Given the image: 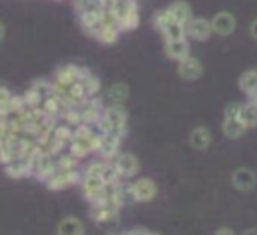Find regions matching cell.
Here are the masks:
<instances>
[{"label": "cell", "mask_w": 257, "mask_h": 235, "mask_svg": "<svg viewBox=\"0 0 257 235\" xmlns=\"http://www.w3.org/2000/svg\"><path fill=\"white\" fill-rule=\"evenodd\" d=\"M14 133H16V131H14L10 125H6V123H0V149H2V147L8 143V139H10Z\"/></svg>", "instance_id": "cell-31"}, {"label": "cell", "mask_w": 257, "mask_h": 235, "mask_svg": "<svg viewBox=\"0 0 257 235\" xmlns=\"http://www.w3.org/2000/svg\"><path fill=\"white\" fill-rule=\"evenodd\" d=\"M12 98V90L8 88V86H4V84H0V106H4L8 100Z\"/></svg>", "instance_id": "cell-33"}, {"label": "cell", "mask_w": 257, "mask_h": 235, "mask_svg": "<svg viewBox=\"0 0 257 235\" xmlns=\"http://www.w3.org/2000/svg\"><path fill=\"white\" fill-rule=\"evenodd\" d=\"M139 24H141V16H139V6L135 4V6L118 20V28H120V32H124V30H135Z\"/></svg>", "instance_id": "cell-27"}, {"label": "cell", "mask_w": 257, "mask_h": 235, "mask_svg": "<svg viewBox=\"0 0 257 235\" xmlns=\"http://www.w3.org/2000/svg\"><path fill=\"white\" fill-rule=\"evenodd\" d=\"M249 32H251V36L257 40V16L253 18V22H251V26H249Z\"/></svg>", "instance_id": "cell-35"}, {"label": "cell", "mask_w": 257, "mask_h": 235, "mask_svg": "<svg viewBox=\"0 0 257 235\" xmlns=\"http://www.w3.org/2000/svg\"><path fill=\"white\" fill-rule=\"evenodd\" d=\"M112 163H114L118 175H120L124 181L135 179V177L139 175V171H141V161H139V157H137L135 153H118V155L112 159Z\"/></svg>", "instance_id": "cell-6"}, {"label": "cell", "mask_w": 257, "mask_h": 235, "mask_svg": "<svg viewBox=\"0 0 257 235\" xmlns=\"http://www.w3.org/2000/svg\"><path fill=\"white\" fill-rule=\"evenodd\" d=\"M159 189L151 177H135L128 181V195L135 203H151L157 197Z\"/></svg>", "instance_id": "cell-4"}, {"label": "cell", "mask_w": 257, "mask_h": 235, "mask_svg": "<svg viewBox=\"0 0 257 235\" xmlns=\"http://www.w3.org/2000/svg\"><path fill=\"white\" fill-rule=\"evenodd\" d=\"M120 143H122L120 137L108 135V133H100V137H98V147H96V155H98L100 159L112 161V159L120 153Z\"/></svg>", "instance_id": "cell-9"}, {"label": "cell", "mask_w": 257, "mask_h": 235, "mask_svg": "<svg viewBox=\"0 0 257 235\" xmlns=\"http://www.w3.org/2000/svg\"><path fill=\"white\" fill-rule=\"evenodd\" d=\"M128 86L124 82H114L108 86L106 90V100H110V104H122L128 98Z\"/></svg>", "instance_id": "cell-24"}, {"label": "cell", "mask_w": 257, "mask_h": 235, "mask_svg": "<svg viewBox=\"0 0 257 235\" xmlns=\"http://www.w3.org/2000/svg\"><path fill=\"white\" fill-rule=\"evenodd\" d=\"M177 72H179V76L183 80H197L203 74V64H201L199 58H195V56L189 54L187 58H183V60L177 62Z\"/></svg>", "instance_id": "cell-13"}, {"label": "cell", "mask_w": 257, "mask_h": 235, "mask_svg": "<svg viewBox=\"0 0 257 235\" xmlns=\"http://www.w3.org/2000/svg\"><path fill=\"white\" fill-rule=\"evenodd\" d=\"M110 235H114V233H110Z\"/></svg>", "instance_id": "cell-40"}, {"label": "cell", "mask_w": 257, "mask_h": 235, "mask_svg": "<svg viewBox=\"0 0 257 235\" xmlns=\"http://www.w3.org/2000/svg\"><path fill=\"white\" fill-rule=\"evenodd\" d=\"M147 235H161V233H151V231H149V233H147Z\"/></svg>", "instance_id": "cell-39"}, {"label": "cell", "mask_w": 257, "mask_h": 235, "mask_svg": "<svg viewBox=\"0 0 257 235\" xmlns=\"http://www.w3.org/2000/svg\"><path fill=\"white\" fill-rule=\"evenodd\" d=\"M98 129L94 125H86V123H80L74 127L72 131V139L68 141V147L66 151L72 153L74 157L78 159H84L92 153H96V147H98Z\"/></svg>", "instance_id": "cell-1"}, {"label": "cell", "mask_w": 257, "mask_h": 235, "mask_svg": "<svg viewBox=\"0 0 257 235\" xmlns=\"http://www.w3.org/2000/svg\"><path fill=\"white\" fill-rule=\"evenodd\" d=\"M80 177H82L80 169H60V167H56V171L44 181V185L50 191H62V189H68L72 185H78Z\"/></svg>", "instance_id": "cell-5"}, {"label": "cell", "mask_w": 257, "mask_h": 235, "mask_svg": "<svg viewBox=\"0 0 257 235\" xmlns=\"http://www.w3.org/2000/svg\"><path fill=\"white\" fill-rule=\"evenodd\" d=\"M118 36H120V28L118 26H108V24H102L100 26V30L94 34V38H96V42H100V44H114L116 40H118Z\"/></svg>", "instance_id": "cell-25"}, {"label": "cell", "mask_w": 257, "mask_h": 235, "mask_svg": "<svg viewBox=\"0 0 257 235\" xmlns=\"http://www.w3.org/2000/svg\"><path fill=\"white\" fill-rule=\"evenodd\" d=\"M171 22V16H169V12H167V8H163V10H159V12H155V16H153V26L161 32L167 24Z\"/></svg>", "instance_id": "cell-30"}, {"label": "cell", "mask_w": 257, "mask_h": 235, "mask_svg": "<svg viewBox=\"0 0 257 235\" xmlns=\"http://www.w3.org/2000/svg\"><path fill=\"white\" fill-rule=\"evenodd\" d=\"M211 28H213V34H217V36H229L237 28V20L231 12L221 10L211 18Z\"/></svg>", "instance_id": "cell-11"}, {"label": "cell", "mask_w": 257, "mask_h": 235, "mask_svg": "<svg viewBox=\"0 0 257 235\" xmlns=\"http://www.w3.org/2000/svg\"><path fill=\"white\" fill-rule=\"evenodd\" d=\"M80 84H82V88H84L86 98L96 96V94H98V90H100V80H98V78H96L88 68H84V74H82V78H80Z\"/></svg>", "instance_id": "cell-26"}, {"label": "cell", "mask_w": 257, "mask_h": 235, "mask_svg": "<svg viewBox=\"0 0 257 235\" xmlns=\"http://www.w3.org/2000/svg\"><path fill=\"white\" fill-rule=\"evenodd\" d=\"M167 12H169L171 20H175V22H179V24H185V26H187V22L193 18V10H191V6H189L185 0H175V2H171V4L167 6Z\"/></svg>", "instance_id": "cell-18"}, {"label": "cell", "mask_w": 257, "mask_h": 235, "mask_svg": "<svg viewBox=\"0 0 257 235\" xmlns=\"http://www.w3.org/2000/svg\"><path fill=\"white\" fill-rule=\"evenodd\" d=\"M239 119H241V123H243L247 129L257 127V102H253V100L241 102V108H239Z\"/></svg>", "instance_id": "cell-23"}, {"label": "cell", "mask_w": 257, "mask_h": 235, "mask_svg": "<svg viewBox=\"0 0 257 235\" xmlns=\"http://www.w3.org/2000/svg\"><path fill=\"white\" fill-rule=\"evenodd\" d=\"M239 88L247 94L249 100L257 102V68L245 70V72L239 76Z\"/></svg>", "instance_id": "cell-20"}, {"label": "cell", "mask_w": 257, "mask_h": 235, "mask_svg": "<svg viewBox=\"0 0 257 235\" xmlns=\"http://www.w3.org/2000/svg\"><path fill=\"white\" fill-rule=\"evenodd\" d=\"M231 183L237 191H251L255 185H257V175L253 169H247V167H239L233 171L231 175Z\"/></svg>", "instance_id": "cell-14"}, {"label": "cell", "mask_w": 257, "mask_h": 235, "mask_svg": "<svg viewBox=\"0 0 257 235\" xmlns=\"http://www.w3.org/2000/svg\"><path fill=\"white\" fill-rule=\"evenodd\" d=\"M74 8L76 12H86V10H102L106 8L104 0H74Z\"/></svg>", "instance_id": "cell-29"}, {"label": "cell", "mask_w": 257, "mask_h": 235, "mask_svg": "<svg viewBox=\"0 0 257 235\" xmlns=\"http://www.w3.org/2000/svg\"><path fill=\"white\" fill-rule=\"evenodd\" d=\"M126 123H128V112L122 104H108L102 108V116L96 123L98 133H108L124 139L126 135Z\"/></svg>", "instance_id": "cell-2"}, {"label": "cell", "mask_w": 257, "mask_h": 235, "mask_svg": "<svg viewBox=\"0 0 257 235\" xmlns=\"http://www.w3.org/2000/svg\"><path fill=\"white\" fill-rule=\"evenodd\" d=\"M54 171H56V157L48 151H40L32 161V177H36L38 181H46Z\"/></svg>", "instance_id": "cell-7"}, {"label": "cell", "mask_w": 257, "mask_h": 235, "mask_svg": "<svg viewBox=\"0 0 257 235\" xmlns=\"http://www.w3.org/2000/svg\"><path fill=\"white\" fill-rule=\"evenodd\" d=\"M76 108H78V114H80V123H86V125H94L96 127V123L102 116V108L104 106L94 96H90L84 102H80Z\"/></svg>", "instance_id": "cell-10"}, {"label": "cell", "mask_w": 257, "mask_h": 235, "mask_svg": "<svg viewBox=\"0 0 257 235\" xmlns=\"http://www.w3.org/2000/svg\"><path fill=\"white\" fill-rule=\"evenodd\" d=\"M116 217H118V209L114 205H110L108 201H100V203L90 205V219L94 223H110Z\"/></svg>", "instance_id": "cell-15"}, {"label": "cell", "mask_w": 257, "mask_h": 235, "mask_svg": "<svg viewBox=\"0 0 257 235\" xmlns=\"http://www.w3.org/2000/svg\"><path fill=\"white\" fill-rule=\"evenodd\" d=\"M149 231L147 229H141V227H135V229H131L128 233H124V235H147Z\"/></svg>", "instance_id": "cell-36"}, {"label": "cell", "mask_w": 257, "mask_h": 235, "mask_svg": "<svg viewBox=\"0 0 257 235\" xmlns=\"http://www.w3.org/2000/svg\"><path fill=\"white\" fill-rule=\"evenodd\" d=\"M187 36L197 40V42H205L211 38L213 34V28H211V20L203 18V16H193L189 22H187Z\"/></svg>", "instance_id": "cell-8"}, {"label": "cell", "mask_w": 257, "mask_h": 235, "mask_svg": "<svg viewBox=\"0 0 257 235\" xmlns=\"http://www.w3.org/2000/svg\"><path fill=\"white\" fill-rule=\"evenodd\" d=\"M165 54L169 60H183L191 54V44L187 38H179V40H165Z\"/></svg>", "instance_id": "cell-16"}, {"label": "cell", "mask_w": 257, "mask_h": 235, "mask_svg": "<svg viewBox=\"0 0 257 235\" xmlns=\"http://www.w3.org/2000/svg\"><path fill=\"white\" fill-rule=\"evenodd\" d=\"M4 36H6V28H4V24L0 22V42L4 40Z\"/></svg>", "instance_id": "cell-38"}, {"label": "cell", "mask_w": 257, "mask_h": 235, "mask_svg": "<svg viewBox=\"0 0 257 235\" xmlns=\"http://www.w3.org/2000/svg\"><path fill=\"white\" fill-rule=\"evenodd\" d=\"M84 74V68L78 64H62L54 70L52 74V82L54 84H70V82H80Z\"/></svg>", "instance_id": "cell-12"}, {"label": "cell", "mask_w": 257, "mask_h": 235, "mask_svg": "<svg viewBox=\"0 0 257 235\" xmlns=\"http://www.w3.org/2000/svg\"><path fill=\"white\" fill-rule=\"evenodd\" d=\"M4 173H6L10 179H24V177H32V165H30L26 159L18 157V159H14L12 163L4 165Z\"/></svg>", "instance_id": "cell-19"}, {"label": "cell", "mask_w": 257, "mask_h": 235, "mask_svg": "<svg viewBox=\"0 0 257 235\" xmlns=\"http://www.w3.org/2000/svg\"><path fill=\"white\" fill-rule=\"evenodd\" d=\"M239 108H241V102H229L223 110V116H239Z\"/></svg>", "instance_id": "cell-32"}, {"label": "cell", "mask_w": 257, "mask_h": 235, "mask_svg": "<svg viewBox=\"0 0 257 235\" xmlns=\"http://www.w3.org/2000/svg\"><path fill=\"white\" fill-rule=\"evenodd\" d=\"M211 143H213V135H211V131H209L207 127H203V125L195 127V129L189 133V145H191L193 149H197V151L209 149Z\"/></svg>", "instance_id": "cell-17"}, {"label": "cell", "mask_w": 257, "mask_h": 235, "mask_svg": "<svg viewBox=\"0 0 257 235\" xmlns=\"http://www.w3.org/2000/svg\"><path fill=\"white\" fill-rule=\"evenodd\" d=\"M221 131L227 139H239L245 135L247 127L241 123L239 116H223V123H221Z\"/></svg>", "instance_id": "cell-21"}, {"label": "cell", "mask_w": 257, "mask_h": 235, "mask_svg": "<svg viewBox=\"0 0 257 235\" xmlns=\"http://www.w3.org/2000/svg\"><path fill=\"white\" fill-rule=\"evenodd\" d=\"M56 235H84V225L76 217H62L56 225Z\"/></svg>", "instance_id": "cell-22"}, {"label": "cell", "mask_w": 257, "mask_h": 235, "mask_svg": "<svg viewBox=\"0 0 257 235\" xmlns=\"http://www.w3.org/2000/svg\"><path fill=\"white\" fill-rule=\"evenodd\" d=\"M165 40H179V38H187V28L185 24H179L175 20H171L163 30H161Z\"/></svg>", "instance_id": "cell-28"}, {"label": "cell", "mask_w": 257, "mask_h": 235, "mask_svg": "<svg viewBox=\"0 0 257 235\" xmlns=\"http://www.w3.org/2000/svg\"><path fill=\"white\" fill-rule=\"evenodd\" d=\"M241 235H257V229H255V227H251V229H245Z\"/></svg>", "instance_id": "cell-37"}, {"label": "cell", "mask_w": 257, "mask_h": 235, "mask_svg": "<svg viewBox=\"0 0 257 235\" xmlns=\"http://www.w3.org/2000/svg\"><path fill=\"white\" fill-rule=\"evenodd\" d=\"M80 191L84 195V199L92 205V203H100V201H106V195H108V185L100 179V177H94V175H86L82 173L80 177Z\"/></svg>", "instance_id": "cell-3"}, {"label": "cell", "mask_w": 257, "mask_h": 235, "mask_svg": "<svg viewBox=\"0 0 257 235\" xmlns=\"http://www.w3.org/2000/svg\"><path fill=\"white\" fill-rule=\"evenodd\" d=\"M215 235H237V233L233 229H229V227H221V229L215 231Z\"/></svg>", "instance_id": "cell-34"}]
</instances>
